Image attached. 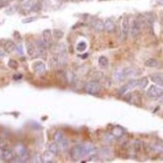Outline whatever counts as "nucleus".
<instances>
[{
	"label": "nucleus",
	"instance_id": "1",
	"mask_svg": "<svg viewBox=\"0 0 163 163\" xmlns=\"http://www.w3.org/2000/svg\"><path fill=\"white\" fill-rule=\"evenodd\" d=\"M95 149L93 144H85L83 145H76L71 149V157L75 161H79L83 158L87 154L92 153Z\"/></svg>",
	"mask_w": 163,
	"mask_h": 163
},
{
	"label": "nucleus",
	"instance_id": "2",
	"mask_svg": "<svg viewBox=\"0 0 163 163\" xmlns=\"http://www.w3.org/2000/svg\"><path fill=\"white\" fill-rule=\"evenodd\" d=\"M15 153L21 160V162H26L30 159V153L28 148L24 144H17L15 148Z\"/></svg>",
	"mask_w": 163,
	"mask_h": 163
},
{
	"label": "nucleus",
	"instance_id": "3",
	"mask_svg": "<svg viewBox=\"0 0 163 163\" xmlns=\"http://www.w3.org/2000/svg\"><path fill=\"white\" fill-rule=\"evenodd\" d=\"M53 139H54L55 143H57L58 145L60 146V148L65 149V148H66L67 146H68V140L65 139V137L64 136L63 132H60V131L56 132L54 134Z\"/></svg>",
	"mask_w": 163,
	"mask_h": 163
},
{
	"label": "nucleus",
	"instance_id": "4",
	"mask_svg": "<svg viewBox=\"0 0 163 163\" xmlns=\"http://www.w3.org/2000/svg\"><path fill=\"white\" fill-rule=\"evenodd\" d=\"M100 89V84L97 82H95V81H91V82L87 83L84 87L85 91L87 94H90V95H96V94L99 93Z\"/></svg>",
	"mask_w": 163,
	"mask_h": 163
},
{
	"label": "nucleus",
	"instance_id": "5",
	"mask_svg": "<svg viewBox=\"0 0 163 163\" xmlns=\"http://www.w3.org/2000/svg\"><path fill=\"white\" fill-rule=\"evenodd\" d=\"M147 96L151 99H154L157 100L160 96L163 95V89L160 88V87H157V86H151L147 91Z\"/></svg>",
	"mask_w": 163,
	"mask_h": 163
},
{
	"label": "nucleus",
	"instance_id": "6",
	"mask_svg": "<svg viewBox=\"0 0 163 163\" xmlns=\"http://www.w3.org/2000/svg\"><path fill=\"white\" fill-rule=\"evenodd\" d=\"M37 2H38V0H28L24 3H22L21 7V12L23 14H27V13L32 12V9L34 7V5L36 4Z\"/></svg>",
	"mask_w": 163,
	"mask_h": 163
},
{
	"label": "nucleus",
	"instance_id": "7",
	"mask_svg": "<svg viewBox=\"0 0 163 163\" xmlns=\"http://www.w3.org/2000/svg\"><path fill=\"white\" fill-rule=\"evenodd\" d=\"M32 68H33V70L34 72L36 74L41 76V75H43V74L46 73V65L42 61H37L34 62L32 65Z\"/></svg>",
	"mask_w": 163,
	"mask_h": 163
},
{
	"label": "nucleus",
	"instance_id": "8",
	"mask_svg": "<svg viewBox=\"0 0 163 163\" xmlns=\"http://www.w3.org/2000/svg\"><path fill=\"white\" fill-rule=\"evenodd\" d=\"M42 39L47 47H51L53 44V34L51 30H44L42 32Z\"/></svg>",
	"mask_w": 163,
	"mask_h": 163
},
{
	"label": "nucleus",
	"instance_id": "9",
	"mask_svg": "<svg viewBox=\"0 0 163 163\" xmlns=\"http://www.w3.org/2000/svg\"><path fill=\"white\" fill-rule=\"evenodd\" d=\"M136 87H138V80L134 79V80L130 81L127 84L124 85L123 87H122L121 88H120V90L118 91V94L119 95H123V94H125L128 90L135 88Z\"/></svg>",
	"mask_w": 163,
	"mask_h": 163
},
{
	"label": "nucleus",
	"instance_id": "10",
	"mask_svg": "<svg viewBox=\"0 0 163 163\" xmlns=\"http://www.w3.org/2000/svg\"><path fill=\"white\" fill-rule=\"evenodd\" d=\"M55 157H56V155L48 149V150L46 151V152L42 154V160L43 162L46 163L54 162V161H55Z\"/></svg>",
	"mask_w": 163,
	"mask_h": 163
},
{
	"label": "nucleus",
	"instance_id": "11",
	"mask_svg": "<svg viewBox=\"0 0 163 163\" xmlns=\"http://www.w3.org/2000/svg\"><path fill=\"white\" fill-rule=\"evenodd\" d=\"M123 73H124L125 78L127 79V78H131V77L138 76L140 74V71L138 69L129 67V68H126L125 70H123Z\"/></svg>",
	"mask_w": 163,
	"mask_h": 163
},
{
	"label": "nucleus",
	"instance_id": "12",
	"mask_svg": "<svg viewBox=\"0 0 163 163\" xmlns=\"http://www.w3.org/2000/svg\"><path fill=\"white\" fill-rule=\"evenodd\" d=\"M140 33V22L138 20H134L132 23V34L133 37L138 36Z\"/></svg>",
	"mask_w": 163,
	"mask_h": 163
},
{
	"label": "nucleus",
	"instance_id": "13",
	"mask_svg": "<svg viewBox=\"0 0 163 163\" xmlns=\"http://www.w3.org/2000/svg\"><path fill=\"white\" fill-rule=\"evenodd\" d=\"M3 50H4L7 53L12 52L14 50H16L15 42H13V41L10 40V39L6 40L4 43H3Z\"/></svg>",
	"mask_w": 163,
	"mask_h": 163
},
{
	"label": "nucleus",
	"instance_id": "14",
	"mask_svg": "<svg viewBox=\"0 0 163 163\" xmlns=\"http://www.w3.org/2000/svg\"><path fill=\"white\" fill-rule=\"evenodd\" d=\"M128 30H129V22H128V18L124 17L123 18L122 23V36L124 38H127V34H128Z\"/></svg>",
	"mask_w": 163,
	"mask_h": 163
},
{
	"label": "nucleus",
	"instance_id": "15",
	"mask_svg": "<svg viewBox=\"0 0 163 163\" xmlns=\"http://www.w3.org/2000/svg\"><path fill=\"white\" fill-rule=\"evenodd\" d=\"M125 132L123 130L122 127L116 126L112 129V136L116 138H121L124 135Z\"/></svg>",
	"mask_w": 163,
	"mask_h": 163
},
{
	"label": "nucleus",
	"instance_id": "16",
	"mask_svg": "<svg viewBox=\"0 0 163 163\" xmlns=\"http://www.w3.org/2000/svg\"><path fill=\"white\" fill-rule=\"evenodd\" d=\"M92 26L95 28V30L98 32H102L104 30V23L101 20L95 19L92 23Z\"/></svg>",
	"mask_w": 163,
	"mask_h": 163
},
{
	"label": "nucleus",
	"instance_id": "17",
	"mask_svg": "<svg viewBox=\"0 0 163 163\" xmlns=\"http://www.w3.org/2000/svg\"><path fill=\"white\" fill-rule=\"evenodd\" d=\"M104 30L107 32L112 33L115 30V24L110 19H107L104 22Z\"/></svg>",
	"mask_w": 163,
	"mask_h": 163
},
{
	"label": "nucleus",
	"instance_id": "18",
	"mask_svg": "<svg viewBox=\"0 0 163 163\" xmlns=\"http://www.w3.org/2000/svg\"><path fill=\"white\" fill-rule=\"evenodd\" d=\"M151 80L153 81V83L157 84L160 87H163V78L161 77L158 74H153V75H151L150 76Z\"/></svg>",
	"mask_w": 163,
	"mask_h": 163
},
{
	"label": "nucleus",
	"instance_id": "19",
	"mask_svg": "<svg viewBox=\"0 0 163 163\" xmlns=\"http://www.w3.org/2000/svg\"><path fill=\"white\" fill-rule=\"evenodd\" d=\"M144 65L147 66V67L154 68V67H157L159 65V61L155 58H150V59L147 60L146 61L144 62Z\"/></svg>",
	"mask_w": 163,
	"mask_h": 163
},
{
	"label": "nucleus",
	"instance_id": "20",
	"mask_svg": "<svg viewBox=\"0 0 163 163\" xmlns=\"http://www.w3.org/2000/svg\"><path fill=\"white\" fill-rule=\"evenodd\" d=\"M98 61H99V65L101 69H107L108 67V60L104 55L100 56Z\"/></svg>",
	"mask_w": 163,
	"mask_h": 163
},
{
	"label": "nucleus",
	"instance_id": "21",
	"mask_svg": "<svg viewBox=\"0 0 163 163\" xmlns=\"http://www.w3.org/2000/svg\"><path fill=\"white\" fill-rule=\"evenodd\" d=\"M26 51L30 56H33L35 53V47L31 42H28L26 43Z\"/></svg>",
	"mask_w": 163,
	"mask_h": 163
},
{
	"label": "nucleus",
	"instance_id": "22",
	"mask_svg": "<svg viewBox=\"0 0 163 163\" xmlns=\"http://www.w3.org/2000/svg\"><path fill=\"white\" fill-rule=\"evenodd\" d=\"M18 7H19V6L17 4L11 5V6L7 7L6 10H5V14H7V15L8 16L13 15V14L16 13V12L18 10Z\"/></svg>",
	"mask_w": 163,
	"mask_h": 163
},
{
	"label": "nucleus",
	"instance_id": "23",
	"mask_svg": "<svg viewBox=\"0 0 163 163\" xmlns=\"http://www.w3.org/2000/svg\"><path fill=\"white\" fill-rule=\"evenodd\" d=\"M114 78L118 82H121L123 81L126 79L125 75H124V73H123V70H117L116 72L114 73Z\"/></svg>",
	"mask_w": 163,
	"mask_h": 163
},
{
	"label": "nucleus",
	"instance_id": "24",
	"mask_svg": "<svg viewBox=\"0 0 163 163\" xmlns=\"http://www.w3.org/2000/svg\"><path fill=\"white\" fill-rule=\"evenodd\" d=\"M48 149L50 151H51L52 153H55V155H57L60 152V146L58 145L57 143H52V144H51L49 145Z\"/></svg>",
	"mask_w": 163,
	"mask_h": 163
},
{
	"label": "nucleus",
	"instance_id": "25",
	"mask_svg": "<svg viewBox=\"0 0 163 163\" xmlns=\"http://www.w3.org/2000/svg\"><path fill=\"white\" fill-rule=\"evenodd\" d=\"M53 36L56 40H60L64 37V32L60 30H58V29H55L53 30Z\"/></svg>",
	"mask_w": 163,
	"mask_h": 163
},
{
	"label": "nucleus",
	"instance_id": "26",
	"mask_svg": "<svg viewBox=\"0 0 163 163\" xmlns=\"http://www.w3.org/2000/svg\"><path fill=\"white\" fill-rule=\"evenodd\" d=\"M148 84V80L147 78L144 77V78H141L140 79L138 80V87H140V88H144L146 87Z\"/></svg>",
	"mask_w": 163,
	"mask_h": 163
},
{
	"label": "nucleus",
	"instance_id": "27",
	"mask_svg": "<svg viewBox=\"0 0 163 163\" xmlns=\"http://www.w3.org/2000/svg\"><path fill=\"white\" fill-rule=\"evenodd\" d=\"M7 65L8 67H10L11 69H12V70H17L18 67H19V64L17 60L13 59H10L8 60V63H7Z\"/></svg>",
	"mask_w": 163,
	"mask_h": 163
},
{
	"label": "nucleus",
	"instance_id": "28",
	"mask_svg": "<svg viewBox=\"0 0 163 163\" xmlns=\"http://www.w3.org/2000/svg\"><path fill=\"white\" fill-rule=\"evenodd\" d=\"M86 48H87V43L85 42H80L79 44L77 45V50L80 52L84 51Z\"/></svg>",
	"mask_w": 163,
	"mask_h": 163
},
{
	"label": "nucleus",
	"instance_id": "29",
	"mask_svg": "<svg viewBox=\"0 0 163 163\" xmlns=\"http://www.w3.org/2000/svg\"><path fill=\"white\" fill-rule=\"evenodd\" d=\"M7 147H8V145H7L6 141H5L2 138L0 137V148H1L2 150H3V149H5L6 148H7Z\"/></svg>",
	"mask_w": 163,
	"mask_h": 163
},
{
	"label": "nucleus",
	"instance_id": "30",
	"mask_svg": "<svg viewBox=\"0 0 163 163\" xmlns=\"http://www.w3.org/2000/svg\"><path fill=\"white\" fill-rule=\"evenodd\" d=\"M37 18L36 17H27L26 19L22 20V23L24 24H27V23H31L33 21H36Z\"/></svg>",
	"mask_w": 163,
	"mask_h": 163
},
{
	"label": "nucleus",
	"instance_id": "31",
	"mask_svg": "<svg viewBox=\"0 0 163 163\" xmlns=\"http://www.w3.org/2000/svg\"><path fill=\"white\" fill-rule=\"evenodd\" d=\"M16 51L21 55H23V48H22V45L21 43L16 45Z\"/></svg>",
	"mask_w": 163,
	"mask_h": 163
},
{
	"label": "nucleus",
	"instance_id": "32",
	"mask_svg": "<svg viewBox=\"0 0 163 163\" xmlns=\"http://www.w3.org/2000/svg\"><path fill=\"white\" fill-rule=\"evenodd\" d=\"M22 78V74H15V76L13 77V79H16V80H17V79H21Z\"/></svg>",
	"mask_w": 163,
	"mask_h": 163
},
{
	"label": "nucleus",
	"instance_id": "33",
	"mask_svg": "<svg viewBox=\"0 0 163 163\" xmlns=\"http://www.w3.org/2000/svg\"><path fill=\"white\" fill-rule=\"evenodd\" d=\"M3 160V154H2V150L0 148V161Z\"/></svg>",
	"mask_w": 163,
	"mask_h": 163
},
{
	"label": "nucleus",
	"instance_id": "34",
	"mask_svg": "<svg viewBox=\"0 0 163 163\" xmlns=\"http://www.w3.org/2000/svg\"><path fill=\"white\" fill-rule=\"evenodd\" d=\"M157 100L158 102H160V103H163V95L161 96H160L158 99H157Z\"/></svg>",
	"mask_w": 163,
	"mask_h": 163
},
{
	"label": "nucleus",
	"instance_id": "35",
	"mask_svg": "<svg viewBox=\"0 0 163 163\" xmlns=\"http://www.w3.org/2000/svg\"><path fill=\"white\" fill-rule=\"evenodd\" d=\"M3 55H4V53L0 50V56H3Z\"/></svg>",
	"mask_w": 163,
	"mask_h": 163
},
{
	"label": "nucleus",
	"instance_id": "36",
	"mask_svg": "<svg viewBox=\"0 0 163 163\" xmlns=\"http://www.w3.org/2000/svg\"><path fill=\"white\" fill-rule=\"evenodd\" d=\"M4 2H5V0H0V6H1L2 3H3Z\"/></svg>",
	"mask_w": 163,
	"mask_h": 163
},
{
	"label": "nucleus",
	"instance_id": "37",
	"mask_svg": "<svg viewBox=\"0 0 163 163\" xmlns=\"http://www.w3.org/2000/svg\"><path fill=\"white\" fill-rule=\"evenodd\" d=\"M62 2H67V1H68V0H61Z\"/></svg>",
	"mask_w": 163,
	"mask_h": 163
},
{
	"label": "nucleus",
	"instance_id": "38",
	"mask_svg": "<svg viewBox=\"0 0 163 163\" xmlns=\"http://www.w3.org/2000/svg\"><path fill=\"white\" fill-rule=\"evenodd\" d=\"M38 2H42V1H44V0H38Z\"/></svg>",
	"mask_w": 163,
	"mask_h": 163
},
{
	"label": "nucleus",
	"instance_id": "39",
	"mask_svg": "<svg viewBox=\"0 0 163 163\" xmlns=\"http://www.w3.org/2000/svg\"><path fill=\"white\" fill-rule=\"evenodd\" d=\"M20 2H23V1H26V0H19Z\"/></svg>",
	"mask_w": 163,
	"mask_h": 163
}]
</instances>
